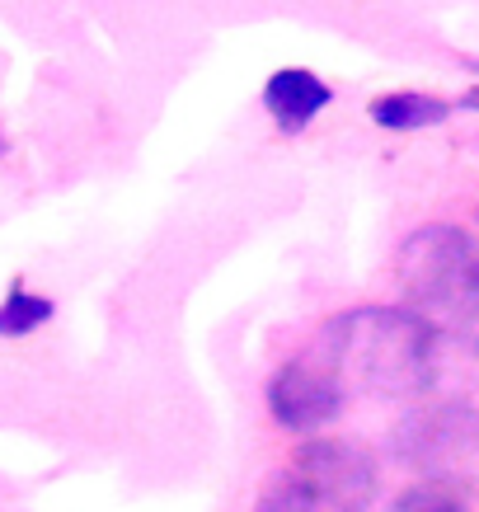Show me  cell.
<instances>
[{
    "instance_id": "6da1fadb",
    "label": "cell",
    "mask_w": 479,
    "mask_h": 512,
    "mask_svg": "<svg viewBox=\"0 0 479 512\" xmlns=\"http://www.w3.org/2000/svg\"><path fill=\"white\" fill-rule=\"evenodd\" d=\"M329 372H353L381 395H418L433 386V325L414 311L362 306L329 325Z\"/></svg>"
},
{
    "instance_id": "7a4b0ae2",
    "label": "cell",
    "mask_w": 479,
    "mask_h": 512,
    "mask_svg": "<svg viewBox=\"0 0 479 512\" xmlns=\"http://www.w3.org/2000/svg\"><path fill=\"white\" fill-rule=\"evenodd\" d=\"M400 282L428 325L479 329V245L456 226H423L400 249Z\"/></svg>"
},
{
    "instance_id": "3957f363",
    "label": "cell",
    "mask_w": 479,
    "mask_h": 512,
    "mask_svg": "<svg viewBox=\"0 0 479 512\" xmlns=\"http://www.w3.org/2000/svg\"><path fill=\"white\" fill-rule=\"evenodd\" d=\"M400 451L428 475V484L456 494L479 489V409L442 404L433 414H418L400 433Z\"/></svg>"
},
{
    "instance_id": "277c9868",
    "label": "cell",
    "mask_w": 479,
    "mask_h": 512,
    "mask_svg": "<svg viewBox=\"0 0 479 512\" xmlns=\"http://www.w3.org/2000/svg\"><path fill=\"white\" fill-rule=\"evenodd\" d=\"M292 484L329 512H367L376 498V461L357 442L315 437L292 456Z\"/></svg>"
},
{
    "instance_id": "5b68a950",
    "label": "cell",
    "mask_w": 479,
    "mask_h": 512,
    "mask_svg": "<svg viewBox=\"0 0 479 512\" xmlns=\"http://www.w3.org/2000/svg\"><path fill=\"white\" fill-rule=\"evenodd\" d=\"M268 409H273V419H278L282 428L315 433V428H325V423L339 419L343 386L325 362L296 357V362H287V367L268 381Z\"/></svg>"
},
{
    "instance_id": "8992f818",
    "label": "cell",
    "mask_w": 479,
    "mask_h": 512,
    "mask_svg": "<svg viewBox=\"0 0 479 512\" xmlns=\"http://www.w3.org/2000/svg\"><path fill=\"white\" fill-rule=\"evenodd\" d=\"M329 99H334V90L315 71H301V66H282L263 85V104H268L282 132H301L315 113L329 109Z\"/></svg>"
},
{
    "instance_id": "52a82bcc",
    "label": "cell",
    "mask_w": 479,
    "mask_h": 512,
    "mask_svg": "<svg viewBox=\"0 0 479 512\" xmlns=\"http://www.w3.org/2000/svg\"><path fill=\"white\" fill-rule=\"evenodd\" d=\"M371 123L386 127V132H414V127H437L447 123L451 104L437 94H418V90H400V94H381L371 99Z\"/></svg>"
},
{
    "instance_id": "ba28073f",
    "label": "cell",
    "mask_w": 479,
    "mask_h": 512,
    "mask_svg": "<svg viewBox=\"0 0 479 512\" xmlns=\"http://www.w3.org/2000/svg\"><path fill=\"white\" fill-rule=\"evenodd\" d=\"M52 311H57V306H52L47 296H33L24 282H15L10 296L0 301V339H24V334H33L38 325H47Z\"/></svg>"
},
{
    "instance_id": "9c48e42d",
    "label": "cell",
    "mask_w": 479,
    "mask_h": 512,
    "mask_svg": "<svg viewBox=\"0 0 479 512\" xmlns=\"http://www.w3.org/2000/svg\"><path fill=\"white\" fill-rule=\"evenodd\" d=\"M395 512H470L465 498L456 489H442V484H423V489H409V494L395 503Z\"/></svg>"
},
{
    "instance_id": "30bf717a",
    "label": "cell",
    "mask_w": 479,
    "mask_h": 512,
    "mask_svg": "<svg viewBox=\"0 0 479 512\" xmlns=\"http://www.w3.org/2000/svg\"><path fill=\"white\" fill-rule=\"evenodd\" d=\"M310 508H315V503H310V498L301 494L296 484H287V489H278L273 498H263L259 512H310Z\"/></svg>"
},
{
    "instance_id": "8fae6325",
    "label": "cell",
    "mask_w": 479,
    "mask_h": 512,
    "mask_svg": "<svg viewBox=\"0 0 479 512\" xmlns=\"http://www.w3.org/2000/svg\"><path fill=\"white\" fill-rule=\"evenodd\" d=\"M461 104H465V109H479V90H465Z\"/></svg>"
},
{
    "instance_id": "7c38bea8",
    "label": "cell",
    "mask_w": 479,
    "mask_h": 512,
    "mask_svg": "<svg viewBox=\"0 0 479 512\" xmlns=\"http://www.w3.org/2000/svg\"><path fill=\"white\" fill-rule=\"evenodd\" d=\"M475 71H479V62H475Z\"/></svg>"
}]
</instances>
